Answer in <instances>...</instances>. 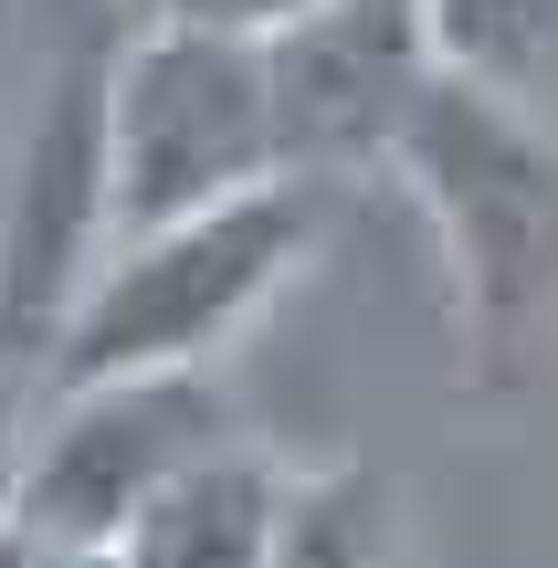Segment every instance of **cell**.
<instances>
[{
    "instance_id": "3957f363",
    "label": "cell",
    "mask_w": 558,
    "mask_h": 568,
    "mask_svg": "<svg viewBox=\"0 0 558 568\" xmlns=\"http://www.w3.org/2000/svg\"><path fill=\"white\" fill-rule=\"evenodd\" d=\"M285 84H274L264 32H222V21L148 11L138 42H116L105 74V211L126 232L190 222V211L232 201L253 180H285Z\"/></svg>"
},
{
    "instance_id": "52a82bcc",
    "label": "cell",
    "mask_w": 558,
    "mask_h": 568,
    "mask_svg": "<svg viewBox=\"0 0 558 568\" xmlns=\"http://www.w3.org/2000/svg\"><path fill=\"white\" fill-rule=\"evenodd\" d=\"M274 568H412V495H400V474L358 464V453L295 474Z\"/></svg>"
},
{
    "instance_id": "7a4b0ae2",
    "label": "cell",
    "mask_w": 558,
    "mask_h": 568,
    "mask_svg": "<svg viewBox=\"0 0 558 568\" xmlns=\"http://www.w3.org/2000/svg\"><path fill=\"white\" fill-rule=\"evenodd\" d=\"M390 159L443 232L464 337L485 358H517L558 316V138L496 74L443 53L400 105Z\"/></svg>"
},
{
    "instance_id": "9c48e42d",
    "label": "cell",
    "mask_w": 558,
    "mask_h": 568,
    "mask_svg": "<svg viewBox=\"0 0 558 568\" xmlns=\"http://www.w3.org/2000/svg\"><path fill=\"white\" fill-rule=\"evenodd\" d=\"M159 11H180V21H222V32H295V21L327 11V0H159Z\"/></svg>"
},
{
    "instance_id": "6da1fadb",
    "label": "cell",
    "mask_w": 558,
    "mask_h": 568,
    "mask_svg": "<svg viewBox=\"0 0 558 568\" xmlns=\"http://www.w3.org/2000/svg\"><path fill=\"white\" fill-rule=\"evenodd\" d=\"M306 253H316V180L306 169L253 180L232 201L190 211V222L105 243V264L84 274V295L63 305V326L32 358L42 400L53 389H95V379H148V368H211L295 284Z\"/></svg>"
},
{
    "instance_id": "8992f818",
    "label": "cell",
    "mask_w": 558,
    "mask_h": 568,
    "mask_svg": "<svg viewBox=\"0 0 558 568\" xmlns=\"http://www.w3.org/2000/svg\"><path fill=\"white\" fill-rule=\"evenodd\" d=\"M285 506H295V474L232 432L222 453H201L138 506V527L116 537V568H274Z\"/></svg>"
},
{
    "instance_id": "ba28073f",
    "label": "cell",
    "mask_w": 558,
    "mask_h": 568,
    "mask_svg": "<svg viewBox=\"0 0 558 568\" xmlns=\"http://www.w3.org/2000/svg\"><path fill=\"white\" fill-rule=\"evenodd\" d=\"M32 400H42V368L32 358H0V516H11V495H21V464H32Z\"/></svg>"
},
{
    "instance_id": "277c9868",
    "label": "cell",
    "mask_w": 558,
    "mask_h": 568,
    "mask_svg": "<svg viewBox=\"0 0 558 568\" xmlns=\"http://www.w3.org/2000/svg\"><path fill=\"white\" fill-rule=\"evenodd\" d=\"M232 432L243 422H232V400H222L211 368H148V379L53 389L11 516L74 537V548H116L148 495H159L169 474H190L201 453H222Z\"/></svg>"
},
{
    "instance_id": "5b68a950",
    "label": "cell",
    "mask_w": 558,
    "mask_h": 568,
    "mask_svg": "<svg viewBox=\"0 0 558 568\" xmlns=\"http://www.w3.org/2000/svg\"><path fill=\"white\" fill-rule=\"evenodd\" d=\"M105 74H116V53H74L53 74V105L21 138L11 201H0V337L21 358H42V337L63 326V305L84 295V274L116 243V211H105Z\"/></svg>"
}]
</instances>
